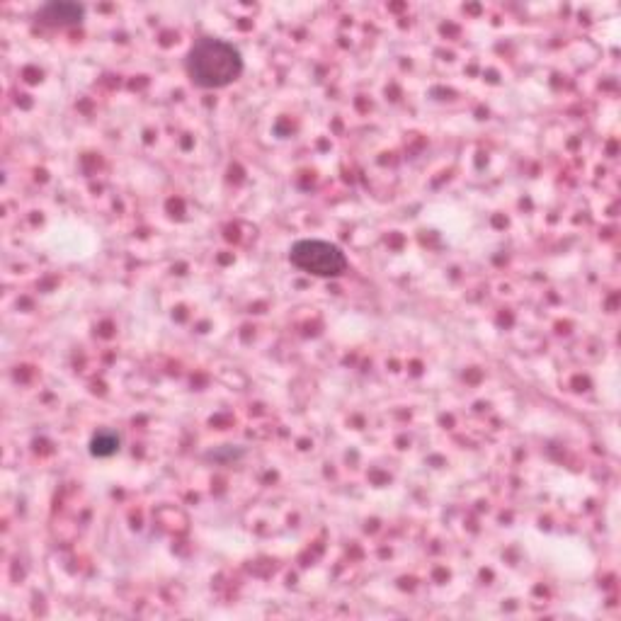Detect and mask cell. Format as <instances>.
<instances>
[{"mask_svg":"<svg viewBox=\"0 0 621 621\" xmlns=\"http://www.w3.org/2000/svg\"><path fill=\"white\" fill-rule=\"evenodd\" d=\"M187 76L199 88L219 90L238 81L243 73V59L241 51L233 44L224 42V39L204 37L192 44L190 54L185 59Z\"/></svg>","mask_w":621,"mask_h":621,"instance_id":"obj_1","label":"cell"},{"mask_svg":"<svg viewBox=\"0 0 621 621\" xmlns=\"http://www.w3.org/2000/svg\"><path fill=\"white\" fill-rule=\"evenodd\" d=\"M289 260L296 270L316 277H340L347 270V258L335 243L299 241L289 250Z\"/></svg>","mask_w":621,"mask_h":621,"instance_id":"obj_2","label":"cell"},{"mask_svg":"<svg viewBox=\"0 0 621 621\" xmlns=\"http://www.w3.org/2000/svg\"><path fill=\"white\" fill-rule=\"evenodd\" d=\"M44 25H78L83 20V8L76 3H49L37 13Z\"/></svg>","mask_w":621,"mask_h":621,"instance_id":"obj_3","label":"cell"},{"mask_svg":"<svg viewBox=\"0 0 621 621\" xmlns=\"http://www.w3.org/2000/svg\"><path fill=\"white\" fill-rule=\"evenodd\" d=\"M117 449H119V437L112 435V432H102V435L93 440V454H98V457H110V454H115Z\"/></svg>","mask_w":621,"mask_h":621,"instance_id":"obj_4","label":"cell"}]
</instances>
